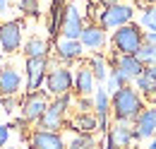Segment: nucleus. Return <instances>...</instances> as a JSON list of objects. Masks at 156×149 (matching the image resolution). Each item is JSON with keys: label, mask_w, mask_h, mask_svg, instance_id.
<instances>
[{"label": "nucleus", "mask_w": 156, "mask_h": 149, "mask_svg": "<svg viewBox=\"0 0 156 149\" xmlns=\"http://www.w3.org/2000/svg\"><path fill=\"white\" fill-rule=\"evenodd\" d=\"M127 84H132L125 74L120 72V70H115V67H111V74H108V79H106V92L108 94H115L118 89H122V87H127Z\"/></svg>", "instance_id": "nucleus-24"}, {"label": "nucleus", "mask_w": 156, "mask_h": 149, "mask_svg": "<svg viewBox=\"0 0 156 149\" xmlns=\"http://www.w3.org/2000/svg\"><path fill=\"white\" fill-rule=\"evenodd\" d=\"M70 128L77 132V135H94V132H98V118L94 115V111H89V113L79 111L70 120Z\"/></svg>", "instance_id": "nucleus-19"}, {"label": "nucleus", "mask_w": 156, "mask_h": 149, "mask_svg": "<svg viewBox=\"0 0 156 149\" xmlns=\"http://www.w3.org/2000/svg\"><path fill=\"white\" fill-rule=\"evenodd\" d=\"M101 2V7H111V5H118L120 0H98Z\"/></svg>", "instance_id": "nucleus-32"}, {"label": "nucleus", "mask_w": 156, "mask_h": 149, "mask_svg": "<svg viewBox=\"0 0 156 149\" xmlns=\"http://www.w3.org/2000/svg\"><path fill=\"white\" fill-rule=\"evenodd\" d=\"M0 108H2V113H10L17 108V101H15V96H0Z\"/></svg>", "instance_id": "nucleus-29"}, {"label": "nucleus", "mask_w": 156, "mask_h": 149, "mask_svg": "<svg viewBox=\"0 0 156 149\" xmlns=\"http://www.w3.org/2000/svg\"><path fill=\"white\" fill-rule=\"evenodd\" d=\"M154 137H156V132H154Z\"/></svg>", "instance_id": "nucleus-38"}, {"label": "nucleus", "mask_w": 156, "mask_h": 149, "mask_svg": "<svg viewBox=\"0 0 156 149\" xmlns=\"http://www.w3.org/2000/svg\"><path fill=\"white\" fill-rule=\"evenodd\" d=\"M154 72H156V67H154Z\"/></svg>", "instance_id": "nucleus-39"}, {"label": "nucleus", "mask_w": 156, "mask_h": 149, "mask_svg": "<svg viewBox=\"0 0 156 149\" xmlns=\"http://www.w3.org/2000/svg\"><path fill=\"white\" fill-rule=\"evenodd\" d=\"M79 43L84 46V51H91V53H98L108 46V31L101 27V24H84L82 29V36H79Z\"/></svg>", "instance_id": "nucleus-10"}, {"label": "nucleus", "mask_w": 156, "mask_h": 149, "mask_svg": "<svg viewBox=\"0 0 156 149\" xmlns=\"http://www.w3.org/2000/svg\"><path fill=\"white\" fill-rule=\"evenodd\" d=\"M147 149H156V137H154V140H149V144H147Z\"/></svg>", "instance_id": "nucleus-34"}, {"label": "nucleus", "mask_w": 156, "mask_h": 149, "mask_svg": "<svg viewBox=\"0 0 156 149\" xmlns=\"http://www.w3.org/2000/svg\"><path fill=\"white\" fill-rule=\"evenodd\" d=\"M2 149H15V147H2Z\"/></svg>", "instance_id": "nucleus-37"}, {"label": "nucleus", "mask_w": 156, "mask_h": 149, "mask_svg": "<svg viewBox=\"0 0 156 149\" xmlns=\"http://www.w3.org/2000/svg\"><path fill=\"white\" fill-rule=\"evenodd\" d=\"M65 2L62 0H53L51 5V19H48V34L53 38L60 36V27H62V17H65Z\"/></svg>", "instance_id": "nucleus-23"}, {"label": "nucleus", "mask_w": 156, "mask_h": 149, "mask_svg": "<svg viewBox=\"0 0 156 149\" xmlns=\"http://www.w3.org/2000/svg\"><path fill=\"white\" fill-rule=\"evenodd\" d=\"M82 29H84V19L79 15L77 5H67V7H65V17H62V27H60V36L79 41Z\"/></svg>", "instance_id": "nucleus-14"}, {"label": "nucleus", "mask_w": 156, "mask_h": 149, "mask_svg": "<svg viewBox=\"0 0 156 149\" xmlns=\"http://www.w3.org/2000/svg\"><path fill=\"white\" fill-rule=\"evenodd\" d=\"M94 101V115L98 118V132H108V115H111V94L106 92V87H96V92L91 96Z\"/></svg>", "instance_id": "nucleus-15"}, {"label": "nucleus", "mask_w": 156, "mask_h": 149, "mask_svg": "<svg viewBox=\"0 0 156 149\" xmlns=\"http://www.w3.org/2000/svg\"><path fill=\"white\" fill-rule=\"evenodd\" d=\"M108 60H111V67L120 70L130 82H135L137 77L144 72V65H142V60H139L137 56H113V53H111Z\"/></svg>", "instance_id": "nucleus-16"}, {"label": "nucleus", "mask_w": 156, "mask_h": 149, "mask_svg": "<svg viewBox=\"0 0 156 149\" xmlns=\"http://www.w3.org/2000/svg\"><path fill=\"white\" fill-rule=\"evenodd\" d=\"M48 104H51V94L46 92V89L24 94V99H22V104H20L22 120H24V123H39L41 115L48 108Z\"/></svg>", "instance_id": "nucleus-5"}, {"label": "nucleus", "mask_w": 156, "mask_h": 149, "mask_svg": "<svg viewBox=\"0 0 156 149\" xmlns=\"http://www.w3.org/2000/svg\"><path fill=\"white\" fill-rule=\"evenodd\" d=\"M75 87V72L67 65H55L46 74V92L51 96H62V94H72Z\"/></svg>", "instance_id": "nucleus-6"}, {"label": "nucleus", "mask_w": 156, "mask_h": 149, "mask_svg": "<svg viewBox=\"0 0 156 149\" xmlns=\"http://www.w3.org/2000/svg\"><path fill=\"white\" fill-rule=\"evenodd\" d=\"M0 53H2V51H0Z\"/></svg>", "instance_id": "nucleus-40"}, {"label": "nucleus", "mask_w": 156, "mask_h": 149, "mask_svg": "<svg viewBox=\"0 0 156 149\" xmlns=\"http://www.w3.org/2000/svg\"><path fill=\"white\" fill-rule=\"evenodd\" d=\"M135 22V7L127 5V2H118V5H111V7H101L98 12V22L106 31H115L120 27Z\"/></svg>", "instance_id": "nucleus-4"}, {"label": "nucleus", "mask_w": 156, "mask_h": 149, "mask_svg": "<svg viewBox=\"0 0 156 149\" xmlns=\"http://www.w3.org/2000/svg\"><path fill=\"white\" fill-rule=\"evenodd\" d=\"M142 5H156V0H139Z\"/></svg>", "instance_id": "nucleus-35"}, {"label": "nucleus", "mask_w": 156, "mask_h": 149, "mask_svg": "<svg viewBox=\"0 0 156 149\" xmlns=\"http://www.w3.org/2000/svg\"><path fill=\"white\" fill-rule=\"evenodd\" d=\"M7 140H10V125H0V149L7 144Z\"/></svg>", "instance_id": "nucleus-30"}, {"label": "nucleus", "mask_w": 156, "mask_h": 149, "mask_svg": "<svg viewBox=\"0 0 156 149\" xmlns=\"http://www.w3.org/2000/svg\"><path fill=\"white\" fill-rule=\"evenodd\" d=\"M24 58H46L48 56V41L41 36H29L22 46Z\"/></svg>", "instance_id": "nucleus-22"}, {"label": "nucleus", "mask_w": 156, "mask_h": 149, "mask_svg": "<svg viewBox=\"0 0 156 149\" xmlns=\"http://www.w3.org/2000/svg\"><path fill=\"white\" fill-rule=\"evenodd\" d=\"M132 87H135L144 99H149V96L156 92V72H154V67H144V72L132 82Z\"/></svg>", "instance_id": "nucleus-21"}, {"label": "nucleus", "mask_w": 156, "mask_h": 149, "mask_svg": "<svg viewBox=\"0 0 156 149\" xmlns=\"http://www.w3.org/2000/svg\"><path fill=\"white\" fill-rule=\"evenodd\" d=\"M87 65H89V70L94 72L98 84H106V79H108V74H111V60H108V56H103L101 51H98V53H91L89 60H87Z\"/></svg>", "instance_id": "nucleus-20"}, {"label": "nucleus", "mask_w": 156, "mask_h": 149, "mask_svg": "<svg viewBox=\"0 0 156 149\" xmlns=\"http://www.w3.org/2000/svg\"><path fill=\"white\" fill-rule=\"evenodd\" d=\"M10 7V0H0V12H5Z\"/></svg>", "instance_id": "nucleus-33"}, {"label": "nucleus", "mask_w": 156, "mask_h": 149, "mask_svg": "<svg viewBox=\"0 0 156 149\" xmlns=\"http://www.w3.org/2000/svg\"><path fill=\"white\" fill-rule=\"evenodd\" d=\"M55 56L62 65H70V63H77L79 58L84 56V46L75 41V38H65L58 36L55 38Z\"/></svg>", "instance_id": "nucleus-13"}, {"label": "nucleus", "mask_w": 156, "mask_h": 149, "mask_svg": "<svg viewBox=\"0 0 156 149\" xmlns=\"http://www.w3.org/2000/svg\"><path fill=\"white\" fill-rule=\"evenodd\" d=\"M96 87H98V82L94 77V72L89 70V65H79L77 72H75V87H72V92L77 96H94Z\"/></svg>", "instance_id": "nucleus-18"}, {"label": "nucleus", "mask_w": 156, "mask_h": 149, "mask_svg": "<svg viewBox=\"0 0 156 149\" xmlns=\"http://www.w3.org/2000/svg\"><path fill=\"white\" fill-rule=\"evenodd\" d=\"M144 43H156V31H144Z\"/></svg>", "instance_id": "nucleus-31"}, {"label": "nucleus", "mask_w": 156, "mask_h": 149, "mask_svg": "<svg viewBox=\"0 0 156 149\" xmlns=\"http://www.w3.org/2000/svg\"><path fill=\"white\" fill-rule=\"evenodd\" d=\"M24 87V77L17 67L5 65L0 67V96H17Z\"/></svg>", "instance_id": "nucleus-12"}, {"label": "nucleus", "mask_w": 156, "mask_h": 149, "mask_svg": "<svg viewBox=\"0 0 156 149\" xmlns=\"http://www.w3.org/2000/svg\"><path fill=\"white\" fill-rule=\"evenodd\" d=\"M31 149H67L65 140L60 132H46V130H34L29 137Z\"/></svg>", "instance_id": "nucleus-17"}, {"label": "nucleus", "mask_w": 156, "mask_h": 149, "mask_svg": "<svg viewBox=\"0 0 156 149\" xmlns=\"http://www.w3.org/2000/svg\"><path fill=\"white\" fill-rule=\"evenodd\" d=\"M137 58L142 60L144 67H156V43H142L137 51Z\"/></svg>", "instance_id": "nucleus-26"}, {"label": "nucleus", "mask_w": 156, "mask_h": 149, "mask_svg": "<svg viewBox=\"0 0 156 149\" xmlns=\"http://www.w3.org/2000/svg\"><path fill=\"white\" fill-rule=\"evenodd\" d=\"M51 70V60L46 58H27L24 65V82H27V94L29 92H39L46 84V74Z\"/></svg>", "instance_id": "nucleus-7"}, {"label": "nucleus", "mask_w": 156, "mask_h": 149, "mask_svg": "<svg viewBox=\"0 0 156 149\" xmlns=\"http://www.w3.org/2000/svg\"><path fill=\"white\" fill-rule=\"evenodd\" d=\"M72 106V94H62V96H53L46 113L41 115V120L36 123V130L46 132H60L65 128V115Z\"/></svg>", "instance_id": "nucleus-3"}, {"label": "nucleus", "mask_w": 156, "mask_h": 149, "mask_svg": "<svg viewBox=\"0 0 156 149\" xmlns=\"http://www.w3.org/2000/svg\"><path fill=\"white\" fill-rule=\"evenodd\" d=\"M67 149H96V140L94 135H77L67 142Z\"/></svg>", "instance_id": "nucleus-27"}, {"label": "nucleus", "mask_w": 156, "mask_h": 149, "mask_svg": "<svg viewBox=\"0 0 156 149\" xmlns=\"http://www.w3.org/2000/svg\"><path fill=\"white\" fill-rule=\"evenodd\" d=\"M20 12L24 17H39L41 15L39 0H20Z\"/></svg>", "instance_id": "nucleus-28"}, {"label": "nucleus", "mask_w": 156, "mask_h": 149, "mask_svg": "<svg viewBox=\"0 0 156 149\" xmlns=\"http://www.w3.org/2000/svg\"><path fill=\"white\" fill-rule=\"evenodd\" d=\"M108 43L113 48L111 51L113 56H137V51L144 43V29L137 22H130V24L115 29L111 34V38H108Z\"/></svg>", "instance_id": "nucleus-2"}, {"label": "nucleus", "mask_w": 156, "mask_h": 149, "mask_svg": "<svg viewBox=\"0 0 156 149\" xmlns=\"http://www.w3.org/2000/svg\"><path fill=\"white\" fill-rule=\"evenodd\" d=\"M147 108L144 96L137 92L132 84L118 89L115 94H111V115L118 123H135L137 115Z\"/></svg>", "instance_id": "nucleus-1"}, {"label": "nucleus", "mask_w": 156, "mask_h": 149, "mask_svg": "<svg viewBox=\"0 0 156 149\" xmlns=\"http://www.w3.org/2000/svg\"><path fill=\"white\" fill-rule=\"evenodd\" d=\"M144 31H156V5H144L142 7V17L137 22Z\"/></svg>", "instance_id": "nucleus-25"}, {"label": "nucleus", "mask_w": 156, "mask_h": 149, "mask_svg": "<svg viewBox=\"0 0 156 149\" xmlns=\"http://www.w3.org/2000/svg\"><path fill=\"white\" fill-rule=\"evenodd\" d=\"M22 46H24V34H22L20 19L0 22V51L2 53H17Z\"/></svg>", "instance_id": "nucleus-8"}, {"label": "nucleus", "mask_w": 156, "mask_h": 149, "mask_svg": "<svg viewBox=\"0 0 156 149\" xmlns=\"http://www.w3.org/2000/svg\"><path fill=\"white\" fill-rule=\"evenodd\" d=\"M135 128V140L142 142V140H154V132H156V106H147L144 111L137 115V120L132 123Z\"/></svg>", "instance_id": "nucleus-11"}, {"label": "nucleus", "mask_w": 156, "mask_h": 149, "mask_svg": "<svg viewBox=\"0 0 156 149\" xmlns=\"http://www.w3.org/2000/svg\"><path fill=\"white\" fill-rule=\"evenodd\" d=\"M135 140V128L132 123H113L106 132V149H130Z\"/></svg>", "instance_id": "nucleus-9"}, {"label": "nucleus", "mask_w": 156, "mask_h": 149, "mask_svg": "<svg viewBox=\"0 0 156 149\" xmlns=\"http://www.w3.org/2000/svg\"><path fill=\"white\" fill-rule=\"evenodd\" d=\"M149 101H151V106H156V92L151 94V96H149Z\"/></svg>", "instance_id": "nucleus-36"}]
</instances>
